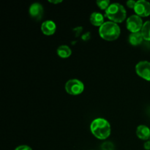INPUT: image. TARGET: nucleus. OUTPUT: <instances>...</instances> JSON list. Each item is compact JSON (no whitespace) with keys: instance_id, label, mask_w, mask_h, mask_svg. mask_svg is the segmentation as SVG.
<instances>
[{"instance_id":"0eeeda50","label":"nucleus","mask_w":150,"mask_h":150,"mask_svg":"<svg viewBox=\"0 0 150 150\" xmlns=\"http://www.w3.org/2000/svg\"><path fill=\"white\" fill-rule=\"evenodd\" d=\"M134 10L137 16L140 17H147L150 15V3L145 0L137 1Z\"/></svg>"},{"instance_id":"f257e3e1","label":"nucleus","mask_w":150,"mask_h":150,"mask_svg":"<svg viewBox=\"0 0 150 150\" xmlns=\"http://www.w3.org/2000/svg\"><path fill=\"white\" fill-rule=\"evenodd\" d=\"M91 132L98 139L105 140L111 134V125L106 120L97 118L92 122L90 125Z\"/></svg>"},{"instance_id":"a211bd4d","label":"nucleus","mask_w":150,"mask_h":150,"mask_svg":"<svg viewBox=\"0 0 150 150\" xmlns=\"http://www.w3.org/2000/svg\"><path fill=\"white\" fill-rule=\"evenodd\" d=\"M15 150H32V149L30 146H27V145H21V146H18V147H16Z\"/></svg>"},{"instance_id":"9b49d317","label":"nucleus","mask_w":150,"mask_h":150,"mask_svg":"<svg viewBox=\"0 0 150 150\" xmlns=\"http://www.w3.org/2000/svg\"><path fill=\"white\" fill-rule=\"evenodd\" d=\"M90 22L92 25L95 26L100 27L105 22H104V17L101 13L98 12H94L90 16Z\"/></svg>"},{"instance_id":"6e6552de","label":"nucleus","mask_w":150,"mask_h":150,"mask_svg":"<svg viewBox=\"0 0 150 150\" xmlns=\"http://www.w3.org/2000/svg\"><path fill=\"white\" fill-rule=\"evenodd\" d=\"M29 13L31 17L37 21H39L42 18L44 14V9L42 5L38 2L33 3L31 4L29 9Z\"/></svg>"},{"instance_id":"39448f33","label":"nucleus","mask_w":150,"mask_h":150,"mask_svg":"<svg viewBox=\"0 0 150 150\" xmlns=\"http://www.w3.org/2000/svg\"><path fill=\"white\" fill-rule=\"evenodd\" d=\"M143 25L144 23L142 18L137 15H133L127 19V23H126L127 29L131 32V33L141 32Z\"/></svg>"},{"instance_id":"f8f14e48","label":"nucleus","mask_w":150,"mask_h":150,"mask_svg":"<svg viewBox=\"0 0 150 150\" xmlns=\"http://www.w3.org/2000/svg\"><path fill=\"white\" fill-rule=\"evenodd\" d=\"M144 38L142 32H135V33H131L129 36V42L133 45H139L143 41Z\"/></svg>"},{"instance_id":"2eb2a0df","label":"nucleus","mask_w":150,"mask_h":150,"mask_svg":"<svg viewBox=\"0 0 150 150\" xmlns=\"http://www.w3.org/2000/svg\"><path fill=\"white\" fill-rule=\"evenodd\" d=\"M96 3L100 9L105 10L108 9V7L111 4V2H110L109 0H98V1H97Z\"/></svg>"},{"instance_id":"f03ea898","label":"nucleus","mask_w":150,"mask_h":150,"mask_svg":"<svg viewBox=\"0 0 150 150\" xmlns=\"http://www.w3.org/2000/svg\"><path fill=\"white\" fill-rule=\"evenodd\" d=\"M120 28L117 23L106 21L100 27L99 34L103 39L107 41H114L120 35Z\"/></svg>"},{"instance_id":"1a4fd4ad","label":"nucleus","mask_w":150,"mask_h":150,"mask_svg":"<svg viewBox=\"0 0 150 150\" xmlns=\"http://www.w3.org/2000/svg\"><path fill=\"white\" fill-rule=\"evenodd\" d=\"M57 30L56 23L53 21L48 20L44 21L41 25V31L45 35H53Z\"/></svg>"},{"instance_id":"20e7f679","label":"nucleus","mask_w":150,"mask_h":150,"mask_svg":"<svg viewBox=\"0 0 150 150\" xmlns=\"http://www.w3.org/2000/svg\"><path fill=\"white\" fill-rule=\"evenodd\" d=\"M84 85L78 79H70L65 83V90L69 95H79L83 92Z\"/></svg>"},{"instance_id":"aec40b11","label":"nucleus","mask_w":150,"mask_h":150,"mask_svg":"<svg viewBox=\"0 0 150 150\" xmlns=\"http://www.w3.org/2000/svg\"><path fill=\"white\" fill-rule=\"evenodd\" d=\"M50 3H52V4H59V3H61L62 0H49Z\"/></svg>"},{"instance_id":"7ed1b4c3","label":"nucleus","mask_w":150,"mask_h":150,"mask_svg":"<svg viewBox=\"0 0 150 150\" xmlns=\"http://www.w3.org/2000/svg\"><path fill=\"white\" fill-rule=\"evenodd\" d=\"M105 16L111 21L114 23H122L127 16V13L124 6L120 3H112L105 10Z\"/></svg>"},{"instance_id":"dca6fc26","label":"nucleus","mask_w":150,"mask_h":150,"mask_svg":"<svg viewBox=\"0 0 150 150\" xmlns=\"http://www.w3.org/2000/svg\"><path fill=\"white\" fill-rule=\"evenodd\" d=\"M102 150H114V145L111 142H105L102 145Z\"/></svg>"},{"instance_id":"4468645a","label":"nucleus","mask_w":150,"mask_h":150,"mask_svg":"<svg viewBox=\"0 0 150 150\" xmlns=\"http://www.w3.org/2000/svg\"><path fill=\"white\" fill-rule=\"evenodd\" d=\"M141 32L143 35L144 39L150 41V21H147L144 23Z\"/></svg>"},{"instance_id":"9d476101","label":"nucleus","mask_w":150,"mask_h":150,"mask_svg":"<svg viewBox=\"0 0 150 150\" xmlns=\"http://www.w3.org/2000/svg\"><path fill=\"white\" fill-rule=\"evenodd\" d=\"M136 135L140 139L148 140L150 139V129L144 125H139L136 129Z\"/></svg>"},{"instance_id":"ddd939ff","label":"nucleus","mask_w":150,"mask_h":150,"mask_svg":"<svg viewBox=\"0 0 150 150\" xmlns=\"http://www.w3.org/2000/svg\"><path fill=\"white\" fill-rule=\"evenodd\" d=\"M57 53L59 55V57H60L61 58L65 59L71 55L72 50L70 49V48L68 45H62L59 46V48H57Z\"/></svg>"},{"instance_id":"423d86ee","label":"nucleus","mask_w":150,"mask_h":150,"mask_svg":"<svg viewBox=\"0 0 150 150\" xmlns=\"http://www.w3.org/2000/svg\"><path fill=\"white\" fill-rule=\"evenodd\" d=\"M136 73L142 79L150 81V62L141 61L136 66Z\"/></svg>"},{"instance_id":"6ab92c4d","label":"nucleus","mask_w":150,"mask_h":150,"mask_svg":"<svg viewBox=\"0 0 150 150\" xmlns=\"http://www.w3.org/2000/svg\"><path fill=\"white\" fill-rule=\"evenodd\" d=\"M144 149L146 150H149L150 149V141H146V142L144 143Z\"/></svg>"},{"instance_id":"f3484780","label":"nucleus","mask_w":150,"mask_h":150,"mask_svg":"<svg viewBox=\"0 0 150 150\" xmlns=\"http://www.w3.org/2000/svg\"><path fill=\"white\" fill-rule=\"evenodd\" d=\"M126 4H127V7L134 10L135 6H136V1H133V0H129L128 1H127V3H126Z\"/></svg>"}]
</instances>
